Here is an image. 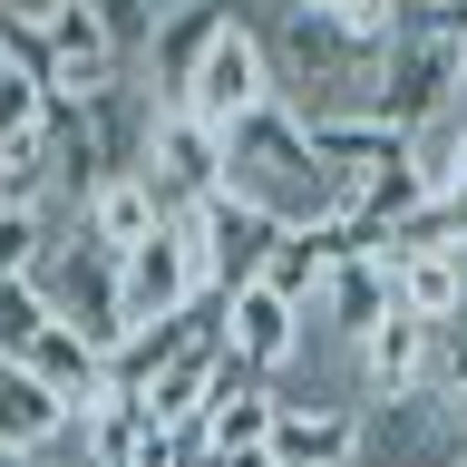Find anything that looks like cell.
Here are the masks:
<instances>
[{
	"label": "cell",
	"mask_w": 467,
	"mask_h": 467,
	"mask_svg": "<svg viewBox=\"0 0 467 467\" xmlns=\"http://www.w3.org/2000/svg\"><path fill=\"white\" fill-rule=\"evenodd\" d=\"M224 0H185V10H166L156 20V39H146V88H156V108H175L185 98V78H195V58L224 39Z\"/></svg>",
	"instance_id": "cell-13"
},
{
	"label": "cell",
	"mask_w": 467,
	"mask_h": 467,
	"mask_svg": "<svg viewBox=\"0 0 467 467\" xmlns=\"http://www.w3.org/2000/svg\"><path fill=\"white\" fill-rule=\"evenodd\" d=\"M175 108L195 117V127H214V137H234L244 117H263V108H283L273 98V58H263V29L254 20H224V39L195 58V78H185V98Z\"/></svg>",
	"instance_id": "cell-3"
},
{
	"label": "cell",
	"mask_w": 467,
	"mask_h": 467,
	"mask_svg": "<svg viewBox=\"0 0 467 467\" xmlns=\"http://www.w3.org/2000/svg\"><path fill=\"white\" fill-rule=\"evenodd\" d=\"M224 195L254 204L263 224H283V234H321V224L350 214V185L321 166L312 127L292 108H263V117H244L224 137Z\"/></svg>",
	"instance_id": "cell-1"
},
{
	"label": "cell",
	"mask_w": 467,
	"mask_h": 467,
	"mask_svg": "<svg viewBox=\"0 0 467 467\" xmlns=\"http://www.w3.org/2000/svg\"><path fill=\"white\" fill-rule=\"evenodd\" d=\"M389 312H400V302H389V254H331V273H321V292H312V321H331L341 341H360V331H379Z\"/></svg>",
	"instance_id": "cell-12"
},
{
	"label": "cell",
	"mask_w": 467,
	"mask_h": 467,
	"mask_svg": "<svg viewBox=\"0 0 467 467\" xmlns=\"http://www.w3.org/2000/svg\"><path fill=\"white\" fill-rule=\"evenodd\" d=\"M458 88H467V49L448 39V29H429V20H409L400 29V49L379 58V88H370V117L379 127H429L438 108H458Z\"/></svg>",
	"instance_id": "cell-2"
},
{
	"label": "cell",
	"mask_w": 467,
	"mask_h": 467,
	"mask_svg": "<svg viewBox=\"0 0 467 467\" xmlns=\"http://www.w3.org/2000/svg\"><path fill=\"white\" fill-rule=\"evenodd\" d=\"M458 448H467V419L438 409L429 389L360 409V467H458Z\"/></svg>",
	"instance_id": "cell-7"
},
{
	"label": "cell",
	"mask_w": 467,
	"mask_h": 467,
	"mask_svg": "<svg viewBox=\"0 0 467 467\" xmlns=\"http://www.w3.org/2000/svg\"><path fill=\"white\" fill-rule=\"evenodd\" d=\"M273 467H360V400H283Z\"/></svg>",
	"instance_id": "cell-11"
},
{
	"label": "cell",
	"mask_w": 467,
	"mask_h": 467,
	"mask_svg": "<svg viewBox=\"0 0 467 467\" xmlns=\"http://www.w3.org/2000/svg\"><path fill=\"white\" fill-rule=\"evenodd\" d=\"M419 20H429V29H448V39L467 49V0H419Z\"/></svg>",
	"instance_id": "cell-19"
},
{
	"label": "cell",
	"mask_w": 467,
	"mask_h": 467,
	"mask_svg": "<svg viewBox=\"0 0 467 467\" xmlns=\"http://www.w3.org/2000/svg\"><path fill=\"white\" fill-rule=\"evenodd\" d=\"M195 302H204V263H195V234L185 224H156L137 254H117V312H127V331L185 321Z\"/></svg>",
	"instance_id": "cell-5"
},
{
	"label": "cell",
	"mask_w": 467,
	"mask_h": 467,
	"mask_svg": "<svg viewBox=\"0 0 467 467\" xmlns=\"http://www.w3.org/2000/svg\"><path fill=\"white\" fill-rule=\"evenodd\" d=\"M350 370H360V400H419L429 389V370H438V331L429 321H409V312H389L379 331H360L350 341Z\"/></svg>",
	"instance_id": "cell-10"
},
{
	"label": "cell",
	"mask_w": 467,
	"mask_h": 467,
	"mask_svg": "<svg viewBox=\"0 0 467 467\" xmlns=\"http://www.w3.org/2000/svg\"><path fill=\"white\" fill-rule=\"evenodd\" d=\"M146 185H156V204H166L175 224L195 214L204 195H224V137L214 127H195L185 108H156V127H146Z\"/></svg>",
	"instance_id": "cell-6"
},
{
	"label": "cell",
	"mask_w": 467,
	"mask_h": 467,
	"mask_svg": "<svg viewBox=\"0 0 467 467\" xmlns=\"http://www.w3.org/2000/svg\"><path fill=\"white\" fill-rule=\"evenodd\" d=\"M68 438V400H49L20 360H0V458H39Z\"/></svg>",
	"instance_id": "cell-15"
},
{
	"label": "cell",
	"mask_w": 467,
	"mask_h": 467,
	"mask_svg": "<svg viewBox=\"0 0 467 467\" xmlns=\"http://www.w3.org/2000/svg\"><path fill=\"white\" fill-rule=\"evenodd\" d=\"M204 467H273V448H234V458H204Z\"/></svg>",
	"instance_id": "cell-20"
},
{
	"label": "cell",
	"mask_w": 467,
	"mask_h": 467,
	"mask_svg": "<svg viewBox=\"0 0 467 467\" xmlns=\"http://www.w3.org/2000/svg\"><path fill=\"white\" fill-rule=\"evenodd\" d=\"M49 244H58V214H49V204H0V283H29Z\"/></svg>",
	"instance_id": "cell-18"
},
{
	"label": "cell",
	"mask_w": 467,
	"mask_h": 467,
	"mask_svg": "<svg viewBox=\"0 0 467 467\" xmlns=\"http://www.w3.org/2000/svg\"><path fill=\"white\" fill-rule=\"evenodd\" d=\"M321 273H331V254H321V234H273V254H263V273H254V283H273L283 302H302V312H312Z\"/></svg>",
	"instance_id": "cell-17"
},
{
	"label": "cell",
	"mask_w": 467,
	"mask_h": 467,
	"mask_svg": "<svg viewBox=\"0 0 467 467\" xmlns=\"http://www.w3.org/2000/svg\"><path fill=\"white\" fill-rule=\"evenodd\" d=\"M156 224H175V214L156 204L146 175H108L98 195H78V234H88V244H108V254H137Z\"/></svg>",
	"instance_id": "cell-14"
},
{
	"label": "cell",
	"mask_w": 467,
	"mask_h": 467,
	"mask_svg": "<svg viewBox=\"0 0 467 467\" xmlns=\"http://www.w3.org/2000/svg\"><path fill=\"white\" fill-rule=\"evenodd\" d=\"M146 10H156V20H166V10H185V0H146Z\"/></svg>",
	"instance_id": "cell-21"
},
{
	"label": "cell",
	"mask_w": 467,
	"mask_h": 467,
	"mask_svg": "<svg viewBox=\"0 0 467 467\" xmlns=\"http://www.w3.org/2000/svg\"><path fill=\"white\" fill-rule=\"evenodd\" d=\"M185 234H195V263H204V292L224 302V292H244L263 273V254H273V234L283 224H263L254 204H234V195H204L195 214H185Z\"/></svg>",
	"instance_id": "cell-8"
},
{
	"label": "cell",
	"mask_w": 467,
	"mask_h": 467,
	"mask_svg": "<svg viewBox=\"0 0 467 467\" xmlns=\"http://www.w3.org/2000/svg\"><path fill=\"white\" fill-rule=\"evenodd\" d=\"M39 302H49V321H68V331H88V341L117 360V341H127V312H117V254L108 244H88V234H58L49 254H39Z\"/></svg>",
	"instance_id": "cell-4"
},
{
	"label": "cell",
	"mask_w": 467,
	"mask_h": 467,
	"mask_svg": "<svg viewBox=\"0 0 467 467\" xmlns=\"http://www.w3.org/2000/svg\"><path fill=\"white\" fill-rule=\"evenodd\" d=\"M49 88H39V68H29V58H10V68H0V146H39L49 137Z\"/></svg>",
	"instance_id": "cell-16"
},
{
	"label": "cell",
	"mask_w": 467,
	"mask_h": 467,
	"mask_svg": "<svg viewBox=\"0 0 467 467\" xmlns=\"http://www.w3.org/2000/svg\"><path fill=\"white\" fill-rule=\"evenodd\" d=\"M302 331H312V312L302 302H283L273 283H244V292H224V360L244 379H273L302 350Z\"/></svg>",
	"instance_id": "cell-9"
}]
</instances>
